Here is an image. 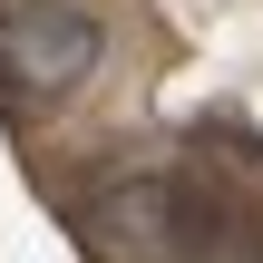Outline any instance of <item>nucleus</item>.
I'll use <instances>...</instances> for the list:
<instances>
[{"label": "nucleus", "mask_w": 263, "mask_h": 263, "mask_svg": "<svg viewBox=\"0 0 263 263\" xmlns=\"http://www.w3.org/2000/svg\"><path fill=\"white\" fill-rule=\"evenodd\" d=\"M98 20L78 0H0V78L20 98H68L98 68Z\"/></svg>", "instance_id": "f257e3e1"}]
</instances>
